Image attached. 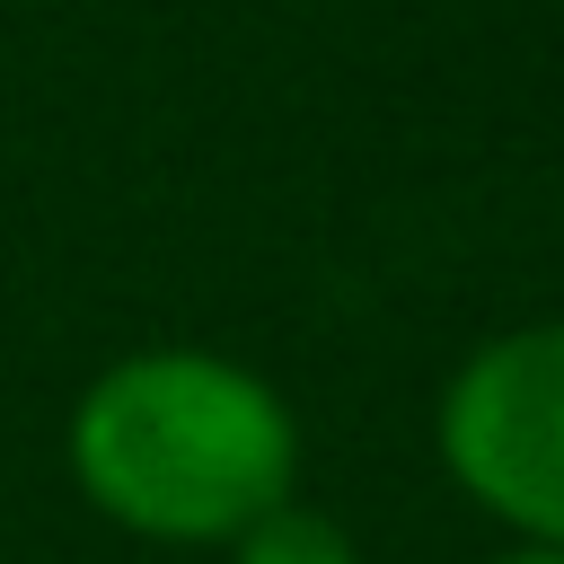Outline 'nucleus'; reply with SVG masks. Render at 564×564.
Listing matches in <instances>:
<instances>
[{
	"instance_id": "f257e3e1",
	"label": "nucleus",
	"mask_w": 564,
	"mask_h": 564,
	"mask_svg": "<svg viewBox=\"0 0 564 564\" xmlns=\"http://www.w3.org/2000/svg\"><path fill=\"white\" fill-rule=\"evenodd\" d=\"M70 494L150 546H229L300 494L291 397L220 344H132L62 414Z\"/></svg>"
},
{
	"instance_id": "20e7f679",
	"label": "nucleus",
	"mask_w": 564,
	"mask_h": 564,
	"mask_svg": "<svg viewBox=\"0 0 564 564\" xmlns=\"http://www.w3.org/2000/svg\"><path fill=\"white\" fill-rule=\"evenodd\" d=\"M485 564H564V546H529V538H502Z\"/></svg>"
},
{
	"instance_id": "7ed1b4c3",
	"label": "nucleus",
	"mask_w": 564,
	"mask_h": 564,
	"mask_svg": "<svg viewBox=\"0 0 564 564\" xmlns=\"http://www.w3.org/2000/svg\"><path fill=\"white\" fill-rule=\"evenodd\" d=\"M229 564H361V538L335 520V511H317V502H273L264 520H247L229 546H220Z\"/></svg>"
},
{
	"instance_id": "f03ea898",
	"label": "nucleus",
	"mask_w": 564,
	"mask_h": 564,
	"mask_svg": "<svg viewBox=\"0 0 564 564\" xmlns=\"http://www.w3.org/2000/svg\"><path fill=\"white\" fill-rule=\"evenodd\" d=\"M432 458L502 538L564 546V317L494 326L449 361Z\"/></svg>"
}]
</instances>
